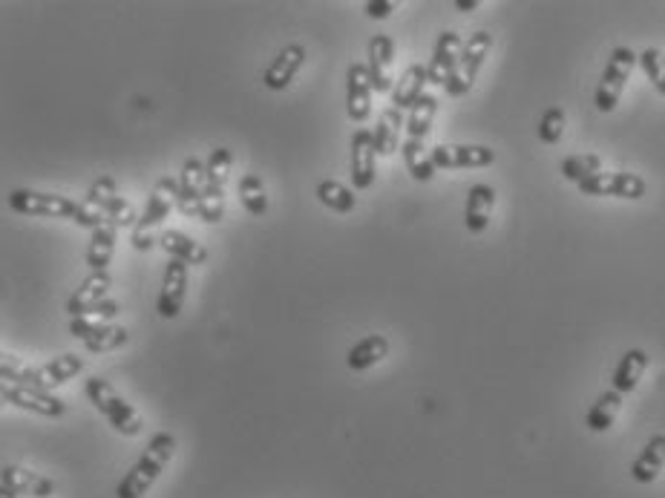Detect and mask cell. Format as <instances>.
Masks as SVG:
<instances>
[{
  "instance_id": "4fadbf2b",
  "label": "cell",
  "mask_w": 665,
  "mask_h": 498,
  "mask_svg": "<svg viewBox=\"0 0 665 498\" xmlns=\"http://www.w3.org/2000/svg\"><path fill=\"white\" fill-rule=\"evenodd\" d=\"M645 188H648L645 179L637 173H599L579 185L585 196H617V199H642Z\"/></svg>"
},
{
  "instance_id": "1f68e13d",
  "label": "cell",
  "mask_w": 665,
  "mask_h": 498,
  "mask_svg": "<svg viewBox=\"0 0 665 498\" xmlns=\"http://www.w3.org/2000/svg\"><path fill=\"white\" fill-rule=\"evenodd\" d=\"M619 409H622V395H619L617 389H608V392L599 395V401L591 406L585 424H588L591 432H608V429L617 424Z\"/></svg>"
},
{
  "instance_id": "d590c367",
  "label": "cell",
  "mask_w": 665,
  "mask_h": 498,
  "mask_svg": "<svg viewBox=\"0 0 665 498\" xmlns=\"http://www.w3.org/2000/svg\"><path fill=\"white\" fill-rule=\"evenodd\" d=\"M130 343V332L124 329V326H104L101 332H95L90 340H84V349L90 352V355H107V352H116L121 346H127Z\"/></svg>"
},
{
  "instance_id": "e575fe53",
  "label": "cell",
  "mask_w": 665,
  "mask_h": 498,
  "mask_svg": "<svg viewBox=\"0 0 665 498\" xmlns=\"http://www.w3.org/2000/svg\"><path fill=\"white\" fill-rule=\"evenodd\" d=\"M239 202L251 216L268 214V196H265V185H262L260 176L248 173L239 179Z\"/></svg>"
},
{
  "instance_id": "484cf974",
  "label": "cell",
  "mask_w": 665,
  "mask_h": 498,
  "mask_svg": "<svg viewBox=\"0 0 665 498\" xmlns=\"http://www.w3.org/2000/svg\"><path fill=\"white\" fill-rule=\"evenodd\" d=\"M386 355H389V340H386V334H369V337L357 340L355 346L349 349L346 366H349L352 372H366V369L378 366Z\"/></svg>"
},
{
  "instance_id": "e0dca14e",
  "label": "cell",
  "mask_w": 665,
  "mask_h": 498,
  "mask_svg": "<svg viewBox=\"0 0 665 498\" xmlns=\"http://www.w3.org/2000/svg\"><path fill=\"white\" fill-rule=\"evenodd\" d=\"M81 372H84V360L78 355H72V352H67V355L52 357V360L44 363V366H32L26 386H35V389L52 392L55 386L67 383V380H72L75 375H81Z\"/></svg>"
},
{
  "instance_id": "ab89813d",
  "label": "cell",
  "mask_w": 665,
  "mask_h": 498,
  "mask_svg": "<svg viewBox=\"0 0 665 498\" xmlns=\"http://www.w3.org/2000/svg\"><path fill=\"white\" fill-rule=\"evenodd\" d=\"M29 372H32V366H29V363H24L21 357H15V355L0 357V378H3V383L26 386V380H29Z\"/></svg>"
},
{
  "instance_id": "4dcf8cb0",
  "label": "cell",
  "mask_w": 665,
  "mask_h": 498,
  "mask_svg": "<svg viewBox=\"0 0 665 498\" xmlns=\"http://www.w3.org/2000/svg\"><path fill=\"white\" fill-rule=\"evenodd\" d=\"M401 153H404L406 170L415 182H429L435 176V162H432V150H427V142H418V139H406L401 144Z\"/></svg>"
},
{
  "instance_id": "7402d4cb",
  "label": "cell",
  "mask_w": 665,
  "mask_h": 498,
  "mask_svg": "<svg viewBox=\"0 0 665 498\" xmlns=\"http://www.w3.org/2000/svg\"><path fill=\"white\" fill-rule=\"evenodd\" d=\"M427 84H429V75L424 64H412V67H406L404 75H401V81H398L395 90H392V107H395L398 113H409V110L418 104V98L424 95V87H427Z\"/></svg>"
},
{
  "instance_id": "8fae6325",
  "label": "cell",
  "mask_w": 665,
  "mask_h": 498,
  "mask_svg": "<svg viewBox=\"0 0 665 498\" xmlns=\"http://www.w3.org/2000/svg\"><path fill=\"white\" fill-rule=\"evenodd\" d=\"M372 95H375V87H372V78H369V67L366 64H349L346 70V113L349 119L363 124L372 116Z\"/></svg>"
},
{
  "instance_id": "83f0119b",
  "label": "cell",
  "mask_w": 665,
  "mask_h": 498,
  "mask_svg": "<svg viewBox=\"0 0 665 498\" xmlns=\"http://www.w3.org/2000/svg\"><path fill=\"white\" fill-rule=\"evenodd\" d=\"M401 127H406L404 113H398L395 107H386L380 113L378 127L372 130V139H375V150L380 156H392L398 147H401Z\"/></svg>"
},
{
  "instance_id": "d6a6232c",
  "label": "cell",
  "mask_w": 665,
  "mask_h": 498,
  "mask_svg": "<svg viewBox=\"0 0 665 498\" xmlns=\"http://www.w3.org/2000/svg\"><path fill=\"white\" fill-rule=\"evenodd\" d=\"M317 199H320V205H326L329 211L334 214H352L357 208V196L355 190L346 188L343 182H334V179H323L320 185H317Z\"/></svg>"
},
{
  "instance_id": "f35d334b",
  "label": "cell",
  "mask_w": 665,
  "mask_h": 498,
  "mask_svg": "<svg viewBox=\"0 0 665 498\" xmlns=\"http://www.w3.org/2000/svg\"><path fill=\"white\" fill-rule=\"evenodd\" d=\"M565 124H568L565 110L562 107H550V110H545L542 121H539V139L545 144H556L565 136Z\"/></svg>"
},
{
  "instance_id": "cb8c5ba5",
  "label": "cell",
  "mask_w": 665,
  "mask_h": 498,
  "mask_svg": "<svg viewBox=\"0 0 665 498\" xmlns=\"http://www.w3.org/2000/svg\"><path fill=\"white\" fill-rule=\"evenodd\" d=\"M665 470V435L648 438V444L642 447L637 461L631 464V478L637 484H654L660 473Z\"/></svg>"
},
{
  "instance_id": "ffe728a7",
  "label": "cell",
  "mask_w": 665,
  "mask_h": 498,
  "mask_svg": "<svg viewBox=\"0 0 665 498\" xmlns=\"http://www.w3.org/2000/svg\"><path fill=\"white\" fill-rule=\"evenodd\" d=\"M375 159H378V150H375V139H372V130H355L352 136V182L355 190H369L375 185Z\"/></svg>"
},
{
  "instance_id": "7c38bea8",
  "label": "cell",
  "mask_w": 665,
  "mask_h": 498,
  "mask_svg": "<svg viewBox=\"0 0 665 498\" xmlns=\"http://www.w3.org/2000/svg\"><path fill=\"white\" fill-rule=\"evenodd\" d=\"M461 49H464V41H461L458 32H441V35H438L435 49H432V58H429L427 64L429 84H435V87H447V81L458 72Z\"/></svg>"
},
{
  "instance_id": "277c9868",
  "label": "cell",
  "mask_w": 665,
  "mask_h": 498,
  "mask_svg": "<svg viewBox=\"0 0 665 498\" xmlns=\"http://www.w3.org/2000/svg\"><path fill=\"white\" fill-rule=\"evenodd\" d=\"M637 64H640V55H637L634 49L617 47L611 52L608 67H605L602 81H599V87H596L594 104L599 113H614V110H617L619 98L625 93V84H628V78H631V72H634Z\"/></svg>"
},
{
  "instance_id": "b9f144b4",
  "label": "cell",
  "mask_w": 665,
  "mask_h": 498,
  "mask_svg": "<svg viewBox=\"0 0 665 498\" xmlns=\"http://www.w3.org/2000/svg\"><path fill=\"white\" fill-rule=\"evenodd\" d=\"M455 9H461V12H473V9H478V0H455Z\"/></svg>"
},
{
  "instance_id": "3957f363",
  "label": "cell",
  "mask_w": 665,
  "mask_h": 498,
  "mask_svg": "<svg viewBox=\"0 0 665 498\" xmlns=\"http://www.w3.org/2000/svg\"><path fill=\"white\" fill-rule=\"evenodd\" d=\"M84 392H87V398H90V404L110 421V427L116 429L119 435H127V438H133V435H139L142 432V415L133 409V406L127 404L124 398H121L119 392L107 383L104 378H87L84 383Z\"/></svg>"
},
{
  "instance_id": "7bdbcfd3",
  "label": "cell",
  "mask_w": 665,
  "mask_h": 498,
  "mask_svg": "<svg viewBox=\"0 0 665 498\" xmlns=\"http://www.w3.org/2000/svg\"><path fill=\"white\" fill-rule=\"evenodd\" d=\"M0 498H15V496H0Z\"/></svg>"
},
{
  "instance_id": "30bf717a",
  "label": "cell",
  "mask_w": 665,
  "mask_h": 498,
  "mask_svg": "<svg viewBox=\"0 0 665 498\" xmlns=\"http://www.w3.org/2000/svg\"><path fill=\"white\" fill-rule=\"evenodd\" d=\"M0 496L15 498H52L55 496V481L47 475L29 473L24 467L6 464L0 470Z\"/></svg>"
},
{
  "instance_id": "ac0fdd59",
  "label": "cell",
  "mask_w": 665,
  "mask_h": 498,
  "mask_svg": "<svg viewBox=\"0 0 665 498\" xmlns=\"http://www.w3.org/2000/svg\"><path fill=\"white\" fill-rule=\"evenodd\" d=\"M110 288H113L110 271H93V274L84 277L81 285L70 294V300H67V314H70V317H84L87 311H93L95 306H101V303L107 300Z\"/></svg>"
},
{
  "instance_id": "8d00e7d4",
  "label": "cell",
  "mask_w": 665,
  "mask_h": 498,
  "mask_svg": "<svg viewBox=\"0 0 665 498\" xmlns=\"http://www.w3.org/2000/svg\"><path fill=\"white\" fill-rule=\"evenodd\" d=\"M231 165H234V156H231L228 147H216V150H211V156H208V162H205L208 185L216 190H225L228 176H231Z\"/></svg>"
},
{
  "instance_id": "52a82bcc",
  "label": "cell",
  "mask_w": 665,
  "mask_h": 498,
  "mask_svg": "<svg viewBox=\"0 0 665 498\" xmlns=\"http://www.w3.org/2000/svg\"><path fill=\"white\" fill-rule=\"evenodd\" d=\"M84 199H87L90 205H95V208H101L116 228H136V222H139V216L133 211V202L121 196L119 185H116L113 176L95 179Z\"/></svg>"
},
{
  "instance_id": "2e32d148",
  "label": "cell",
  "mask_w": 665,
  "mask_h": 498,
  "mask_svg": "<svg viewBox=\"0 0 665 498\" xmlns=\"http://www.w3.org/2000/svg\"><path fill=\"white\" fill-rule=\"evenodd\" d=\"M188 297V265L179 260H167L162 291H159V314L165 320H176Z\"/></svg>"
},
{
  "instance_id": "d4e9b609",
  "label": "cell",
  "mask_w": 665,
  "mask_h": 498,
  "mask_svg": "<svg viewBox=\"0 0 665 498\" xmlns=\"http://www.w3.org/2000/svg\"><path fill=\"white\" fill-rule=\"evenodd\" d=\"M121 314V306L116 300H104L101 306H95L93 311H87L84 317H72L70 320V334L75 340H90L95 332H101L104 326H113V320Z\"/></svg>"
},
{
  "instance_id": "44dd1931",
  "label": "cell",
  "mask_w": 665,
  "mask_h": 498,
  "mask_svg": "<svg viewBox=\"0 0 665 498\" xmlns=\"http://www.w3.org/2000/svg\"><path fill=\"white\" fill-rule=\"evenodd\" d=\"M496 208V190L490 185H473L467 190V205H464V225L470 234H484Z\"/></svg>"
},
{
  "instance_id": "9a60e30c",
  "label": "cell",
  "mask_w": 665,
  "mask_h": 498,
  "mask_svg": "<svg viewBox=\"0 0 665 498\" xmlns=\"http://www.w3.org/2000/svg\"><path fill=\"white\" fill-rule=\"evenodd\" d=\"M366 67H369V78H372V87H375V93H392L395 90V44H392V38L389 35H375L372 41H369V61H366Z\"/></svg>"
},
{
  "instance_id": "60d3db41",
  "label": "cell",
  "mask_w": 665,
  "mask_h": 498,
  "mask_svg": "<svg viewBox=\"0 0 665 498\" xmlns=\"http://www.w3.org/2000/svg\"><path fill=\"white\" fill-rule=\"evenodd\" d=\"M395 9H398L395 0H369V3H366V15L375 18V21H386Z\"/></svg>"
},
{
  "instance_id": "836d02e7",
  "label": "cell",
  "mask_w": 665,
  "mask_h": 498,
  "mask_svg": "<svg viewBox=\"0 0 665 498\" xmlns=\"http://www.w3.org/2000/svg\"><path fill=\"white\" fill-rule=\"evenodd\" d=\"M559 170H562V176L568 182L582 185L585 179H594V176L602 173V156H596V153H576V156H568Z\"/></svg>"
},
{
  "instance_id": "f546056e",
  "label": "cell",
  "mask_w": 665,
  "mask_h": 498,
  "mask_svg": "<svg viewBox=\"0 0 665 498\" xmlns=\"http://www.w3.org/2000/svg\"><path fill=\"white\" fill-rule=\"evenodd\" d=\"M435 113H438V98L424 93L418 98V104L409 110V116H406V139L427 142L429 130H432V121H435Z\"/></svg>"
},
{
  "instance_id": "8992f818",
  "label": "cell",
  "mask_w": 665,
  "mask_h": 498,
  "mask_svg": "<svg viewBox=\"0 0 665 498\" xmlns=\"http://www.w3.org/2000/svg\"><path fill=\"white\" fill-rule=\"evenodd\" d=\"M490 49H493V35L484 32V29L475 32V35H470V38L464 41L461 61H458V72L452 75L450 81H447V87H444L450 98H461V95H467L473 90L475 78H478V72L484 67Z\"/></svg>"
},
{
  "instance_id": "603a6c76",
  "label": "cell",
  "mask_w": 665,
  "mask_h": 498,
  "mask_svg": "<svg viewBox=\"0 0 665 498\" xmlns=\"http://www.w3.org/2000/svg\"><path fill=\"white\" fill-rule=\"evenodd\" d=\"M159 245L170 260L185 262V265H205L208 262V248L202 242H196L182 231H162L159 234Z\"/></svg>"
},
{
  "instance_id": "ba28073f",
  "label": "cell",
  "mask_w": 665,
  "mask_h": 498,
  "mask_svg": "<svg viewBox=\"0 0 665 498\" xmlns=\"http://www.w3.org/2000/svg\"><path fill=\"white\" fill-rule=\"evenodd\" d=\"M3 404L18 406L26 412H35L41 418H64L67 415V404L44 389H35V386H15V383H3V392H0Z\"/></svg>"
},
{
  "instance_id": "7a4b0ae2",
  "label": "cell",
  "mask_w": 665,
  "mask_h": 498,
  "mask_svg": "<svg viewBox=\"0 0 665 498\" xmlns=\"http://www.w3.org/2000/svg\"><path fill=\"white\" fill-rule=\"evenodd\" d=\"M176 199H179V179L162 176V179L156 182L153 193L147 196V208H144V214L139 216V222H136V228H133V234H130V242H133L136 251H150L153 242H159V239H153V231H156L167 216H170V211L176 208Z\"/></svg>"
},
{
  "instance_id": "5b68a950",
  "label": "cell",
  "mask_w": 665,
  "mask_h": 498,
  "mask_svg": "<svg viewBox=\"0 0 665 498\" xmlns=\"http://www.w3.org/2000/svg\"><path fill=\"white\" fill-rule=\"evenodd\" d=\"M78 205L70 196H58V193H44V190L18 188L9 193V208L15 214L32 216V219H75Z\"/></svg>"
},
{
  "instance_id": "5bb4252c",
  "label": "cell",
  "mask_w": 665,
  "mask_h": 498,
  "mask_svg": "<svg viewBox=\"0 0 665 498\" xmlns=\"http://www.w3.org/2000/svg\"><path fill=\"white\" fill-rule=\"evenodd\" d=\"M208 190V173H205V165L190 156L182 165V173H179V199H176V208L182 216H199V208H202V196Z\"/></svg>"
},
{
  "instance_id": "6da1fadb",
  "label": "cell",
  "mask_w": 665,
  "mask_h": 498,
  "mask_svg": "<svg viewBox=\"0 0 665 498\" xmlns=\"http://www.w3.org/2000/svg\"><path fill=\"white\" fill-rule=\"evenodd\" d=\"M176 452V438L170 432H156L142 452V458L133 464V470L124 475L116 487V498H144L150 493V487L159 481V475L165 473Z\"/></svg>"
},
{
  "instance_id": "d6986e66",
  "label": "cell",
  "mask_w": 665,
  "mask_h": 498,
  "mask_svg": "<svg viewBox=\"0 0 665 498\" xmlns=\"http://www.w3.org/2000/svg\"><path fill=\"white\" fill-rule=\"evenodd\" d=\"M303 64H306V49L300 47V44H288V47L277 52V58L268 64V70L262 72V84L268 90H274V93L288 90L291 81L297 78V72L303 70Z\"/></svg>"
},
{
  "instance_id": "74e56055",
  "label": "cell",
  "mask_w": 665,
  "mask_h": 498,
  "mask_svg": "<svg viewBox=\"0 0 665 498\" xmlns=\"http://www.w3.org/2000/svg\"><path fill=\"white\" fill-rule=\"evenodd\" d=\"M640 67L651 87L660 95H665V55L657 47H648L640 52Z\"/></svg>"
},
{
  "instance_id": "4316f807",
  "label": "cell",
  "mask_w": 665,
  "mask_h": 498,
  "mask_svg": "<svg viewBox=\"0 0 665 498\" xmlns=\"http://www.w3.org/2000/svg\"><path fill=\"white\" fill-rule=\"evenodd\" d=\"M116 242H119V228L113 222H104L101 228H95L87 245V265L93 271H107L116 254Z\"/></svg>"
},
{
  "instance_id": "f1b7e54d",
  "label": "cell",
  "mask_w": 665,
  "mask_h": 498,
  "mask_svg": "<svg viewBox=\"0 0 665 498\" xmlns=\"http://www.w3.org/2000/svg\"><path fill=\"white\" fill-rule=\"evenodd\" d=\"M648 369V355L642 349H628L622 360H619L617 372H614V389L619 395H628L640 386L642 375Z\"/></svg>"
},
{
  "instance_id": "9c48e42d",
  "label": "cell",
  "mask_w": 665,
  "mask_h": 498,
  "mask_svg": "<svg viewBox=\"0 0 665 498\" xmlns=\"http://www.w3.org/2000/svg\"><path fill=\"white\" fill-rule=\"evenodd\" d=\"M432 162L438 170L490 167L496 162V150H490L484 144H438V147H432Z\"/></svg>"
}]
</instances>
